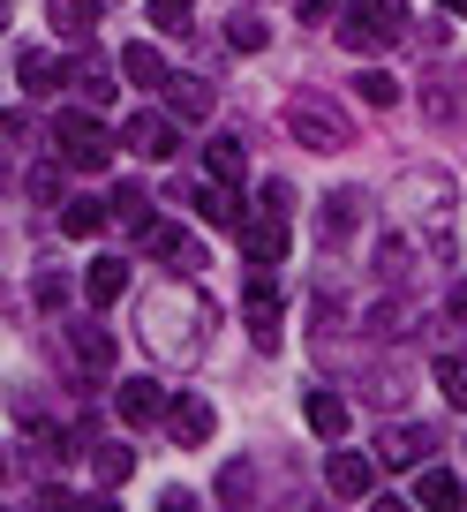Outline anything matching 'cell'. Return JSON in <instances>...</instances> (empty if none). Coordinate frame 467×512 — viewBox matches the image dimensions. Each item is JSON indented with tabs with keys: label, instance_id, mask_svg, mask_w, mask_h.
Instances as JSON below:
<instances>
[{
	"label": "cell",
	"instance_id": "obj_1",
	"mask_svg": "<svg viewBox=\"0 0 467 512\" xmlns=\"http://www.w3.org/2000/svg\"><path fill=\"white\" fill-rule=\"evenodd\" d=\"M339 38L355 53H385L392 38H407V0H355L347 23H339Z\"/></svg>",
	"mask_w": 467,
	"mask_h": 512
},
{
	"label": "cell",
	"instance_id": "obj_2",
	"mask_svg": "<svg viewBox=\"0 0 467 512\" xmlns=\"http://www.w3.org/2000/svg\"><path fill=\"white\" fill-rule=\"evenodd\" d=\"M211 309H204V294H189V287H174V294H159V302L144 309V324H151V347H166V354H189L196 339H189V324H204Z\"/></svg>",
	"mask_w": 467,
	"mask_h": 512
},
{
	"label": "cell",
	"instance_id": "obj_3",
	"mask_svg": "<svg viewBox=\"0 0 467 512\" xmlns=\"http://www.w3.org/2000/svg\"><path fill=\"white\" fill-rule=\"evenodd\" d=\"M53 144H61V159H68V166H83V174L113 166V136L91 121V113H53Z\"/></svg>",
	"mask_w": 467,
	"mask_h": 512
},
{
	"label": "cell",
	"instance_id": "obj_4",
	"mask_svg": "<svg viewBox=\"0 0 467 512\" xmlns=\"http://www.w3.org/2000/svg\"><path fill=\"white\" fill-rule=\"evenodd\" d=\"M166 407H174V392H166L159 377H121V384H113V415L129 422V430H144V422H159Z\"/></svg>",
	"mask_w": 467,
	"mask_h": 512
},
{
	"label": "cell",
	"instance_id": "obj_5",
	"mask_svg": "<svg viewBox=\"0 0 467 512\" xmlns=\"http://www.w3.org/2000/svg\"><path fill=\"white\" fill-rule=\"evenodd\" d=\"M287 128H294V144H309V151H339V144H347V121H339V113L332 106H317V98H294V106H287Z\"/></svg>",
	"mask_w": 467,
	"mask_h": 512
},
{
	"label": "cell",
	"instance_id": "obj_6",
	"mask_svg": "<svg viewBox=\"0 0 467 512\" xmlns=\"http://www.w3.org/2000/svg\"><path fill=\"white\" fill-rule=\"evenodd\" d=\"M249 339H257L264 354L279 347V287H272V264L249 272Z\"/></svg>",
	"mask_w": 467,
	"mask_h": 512
},
{
	"label": "cell",
	"instance_id": "obj_7",
	"mask_svg": "<svg viewBox=\"0 0 467 512\" xmlns=\"http://www.w3.org/2000/svg\"><path fill=\"white\" fill-rule=\"evenodd\" d=\"M181 128L166 121V113H136L129 128H121V151H136V159H174Z\"/></svg>",
	"mask_w": 467,
	"mask_h": 512
},
{
	"label": "cell",
	"instance_id": "obj_8",
	"mask_svg": "<svg viewBox=\"0 0 467 512\" xmlns=\"http://www.w3.org/2000/svg\"><path fill=\"white\" fill-rule=\"evenodd\" d=\"M166 430H174L181 445L196 452L211 430H219V407H211V400H196V392H174V407H166Z\"/></svg>",
	"mask_w": 467,
	"mask_h": 512
},
{
	"label": "cell",
	"instance_id": "obj_9",
	"mask_svg": "<svg viewBox=\"0 0 467 512\" xmlns=\"http://www.w3.org/2000/svg\"><path fill=\"white\" fill-rule=\"evenodd\" d=\"M242 249H249V264H279L287 256V211H264L257 226H242Z\"/></svg>",
	"mask_w": 467,
	"mask_h": 512
},
{
	"label": "cell",
	"instance_id": "obj_10",
	"mask_svg": "<svg viewBox=\"0 0 467 512\" xmlns=\"http://www.w3.org/2000/svg\"><path fill=\"white\" fill-rule=\"evenodd\" d=\"M166 106H174V121H204V113L219 106V91H211L204 76H174L166 83Z\"/></svg>",
	"mask_w": 467,
	"mask_h": 512
},
{
	"label": "cell",
	"instance_id": "obj_11",
	"mask_svg": "<svg viewBox=\"0 0 467 512\" xmlns=\"http://www.w3.org/2000/svg\"><path fill=\"white\" fill-rule=\"evenodd\" d=\"M83 294H91L98 309H113L121 294H129V264H121V256H98L91 272H83Z\"/></svg>",
	"mask_w": 467,
	"mask_h": 512
},
{
	"label": "cell",
	"instance_id": "obj_12",
	"mask_svg": "<svg viewBox=\"0 0 467 512\" xmlns=\"http://www.w3.org/2000/svg\"><path fill=\"white\" fill-rule=\"evenodd\" d=\"M422 452H430V430H415V422H407V430H385V437H377V460H385V467H415Z\"/></svg>",
	"mask_w": 467,
	"mask_h": 512
},
{
	"label": "cell",
	"instance_id": "obj_13",
	"mask_svg": "<svg viewBox=\"0 0 467 512\" xmlns=\"http://www.w3.org/2000/svg\"><path fill=\"white\" fill-rule=\"evenodd\" d=\"M324 482H332V497H362L370 490V460H362V452H332Z\"/></svg>",
	"mask_w": 467,
	"mask_h": 512
},
{
	"label": "cell",
	"instance_id": "obj_14",
	"mask_svg": "<svg viewBox=\"0 0 467 512\" xmlns=\"http://www.w3.org/2000/svg\"><path fill=\"white\" fill-rule=\"evenodd\" d=\"M98 226H106V204H98V196H68V204H61V234L91 241Z\"/></svg>",
	"mask_w": 467,
	"mask_h": 512
},
{
	"label": "cell",
	"instance_id": "obj_15",
	"mask_svg": "<svg viewBox=\"0 0 467 512\" xmlns=\"http://www.w3.org/2000/svg\"><path fill=\"white\" fill-rule=\"evenodd\" d=\"M189 204H196V219H204V226H234V219H242L226 181H219V189H189Z\"/></svg>",
	"mask_w": 467,
	"mask_h": 512
},
{
	"label": "cell",
	"instance_id": "obj_16",
	"mask_svg": "<svg viewBox=\"0 0 467 512\" xmlns=\"http://www.w3.org/2000/svg\"><path fill=\"white\" fill-rule=\"evenodd\" d=\"M46 16H53V31H68V38H83L98 23V0H46Z\"/></svg>",
	"mask_w": 467,
	"mask_h": 512
},
{
	"label": "cell",
	"instance_id": "obj_17",
	"mask_svg": "<svg viewBox=\"0 0 467 512\" xmlns=\"http://www.w3.org/2000/svg\"><path fill=\"white\" fill-rule=\"evenodd\" d=\"M204 166H211V181H242V136H211Z\"/></svg>",
	"mask_w": 467,
	"mask_h": 512
},
{
	"label": "cell",
	"instance_id": "obj_18",
	"mask_svg": "<svg viewBox=\"0 0 467 512\" xmlns=\"http://www.w3.org/2000/svg\"><path fill=\"white\" fill-rule=\"evenodd\" d=\"M16 83L46 91V83H61V61H53V53H38V46H23V53H16Z\"/></svg>",
	"mask_w": 467,
	"mask_h": 512
},
{
	"label": "cell",
	"instance_id": "obj_19",
	"mask_svg": "<svg viewBox=\"0 0 467 512\" xmlns=\"http://www.w3.org/2000/svg\"><path fill=\"white\" fill-rule=\"evenodd\" d=\"M121 76L144 83V91H151V83H174V76H166V61H159L151 46H129V53H121Z\"/></svg>",
	"mask_w": 467,
	"mask_h": 512
},
{
	"label": "cell",
	"instance_id": "obj_20",
	"mask_svg": "<svg viewBox=\"0 0 467 512\" xmlns=\"http://www.w3.org/2000/svg\"><path fill=\"white\" fill-rule=\"evenodd\" d=\"M347 91H355V98H362V106H377V113H385V106H392V98H400V83H392V76H385V68H362V76H355V83H347Z\"/></svg>",
	"mask_w": 467,
	"mask_h": 512
},
{
	"label": "cell",
	"instance_id": "obj_21",
	"mask_svg": "<svg viewBox=\"0 0 467 512\" xmlns=\"http://www.w3.org/2000/svg\"><path fill=\"white\" fill-rule=\"evenodd\" d=\"M302 415H309V430H317V437H339V430H347V407H339L332 392H309Z\"/></svg>",
	"mask_w": 467,
	"mask_h": 512
},
{
	"label": "cell",
	"instance_id": "obj_22",
	"mask_svg": "<svg viewBox=\"0 0 467 512\" xmlns=\"http://www.w3.org/2000/svg\"><path fill=\"white\" fill-rule=\"evenodd\" d=\"M76 362H83V369H113V332L83 324V332H76Z\"/></svg>",
	"mask_w": 467,
	"mask_h": 512
},
{
	"label": "cell",
	"instance_id": "obj_23",
	"mask_svg": "<svg viewBox=\"0 0 467 512\" xmlns=\"http://www.w3.org/2000/svg\"><path fill=\"white\" fill-rule=\"evenodd\" d=\"M415 497H422V505H460V482H452L445 467H422V475H415Z\"/></svg>",
	"mask_w": 467,
	"mask_h": 512
},
{
	"label": "cell",
	"instance_id": "obj_24",
	"mask_svg": "<svg viewBox=\"0 0 467 512\" xmlns=\"http://www.w3.org/2000/svg\"><path fill=\"white\" fill-rule=\"evenodd\" d=\"M113 204H121V219H129V226H136V234H144V241L159 234V219H151V196L136 189V181H129V189H121V196H113Z\"/></svg>",
	"mask_w": 467,
	"mask_h": 512
},
{
	"label": "cell",
	"instance_id": "obj_25",
	"mask_svg": "<svg viewBox=\"0 0 467 512\" xmlns=\"http://www.w3.org/2000/svg\"><path fill=\"white\" fill-rule=\"evenodd\" d=\"M264 38H272L264 16H234V23H226V46H234V53H264Z\"/></svg>",
	"mask_w": 467,
	"mask_h": 512
},
{
	"label": "cell",
	"instance_id": "obj_26",
	"mask_svg": "<svg viewBox=\"0 0 467 512\" xmlns=\"http://www.w3.org/2000/svg\"><path fill=\"white\" fill-rule=\"evenodd\" d=\"M437 384H445L452 407H467V354H445V362H437Z\"/></svg>",
	"mask_w": 467,
	"mask_h": 512
},
{
	"label": "cell",
	"instance_id": "obj_27",
	"mask_svg": "<svg viewBox=\"0 0 467 512\" xmlns=\"http://www.w3.org/2000/svg\"><path fill=\"white\" fill-rule=\"evenodd\" d=\"M189 8H196V0H151L144 16H151V31H181V23H189Z\"/></svg>",
	"mask_w": 467,
	"mask_h": 512
},
{
	"label": "cell",
	"instance_id": "obj_28",
	"mask_svg": "<svg viewBox=\"0 0 467 512\" xmlns=\"http://www.w3.org/2000/svg\"><path fill=\"white\" fill-rule=\"evenodd\" d=\"M98 482H129V452L121 445H98Z\"/></svg>",
	"mask_w": 467,
	"mask_h": 512
},
{
	"label": "cell",
	"instance_id": "obj_29",
	"mask_svg": "<svg viewBox=\"0 0 467 512\" xmlns=\"http://www.w3.org/2000/svg\"><path fill=\"white\" fill-rule=\"evenodd\" d=\"M355 204H362V196H332V204H324V211H332V241L355 226Z\"/></svg>",
	"mask_w": 467,
	"mask_h": 512
},
{
	"label": "cell",
	"instance_id": "obj_30",
	"mask_svg": "<svg viewBox=\"0 0 467 512\" xmlns=\"http://www.w3.org/2000/svg\"><path fill=\"white\" fill-rule=\"evenodd\" d=\"M294 8H302L309 23H324V16H332V8H339V0H294Z\"/></svg>",
	"mask_w": 467,
	"mask_h": 512
},
{
	"label": "cell",
	"instance_id": "obj_31",
	"mask_svg": "<svg viewBox=\"0 0 467 512\" xmlns=\"http://www.w3.org/2000/svg\"><path fill=\"white\" fill-rule=\"evenodd\" d=\"M452 317H460V324H467V287H452Z\"/></svg>",
	"mask_w": 467,
	"mask_h": 512
},
{
	"label": "cell",
	"instance_id": "obj_32",
	"mask_svg": "<svg viewBox=\"0 0 467 512\" xmlns=\"http://www.w3.org/2000/svg\"><path fill=\"white\" fill-rule=\"evenodd\" d=\"M445 8H452V16H467V0H445Z\"/></svg>",
	"mask_w": 467,
	"mask_h": 512
}]
</instances>
